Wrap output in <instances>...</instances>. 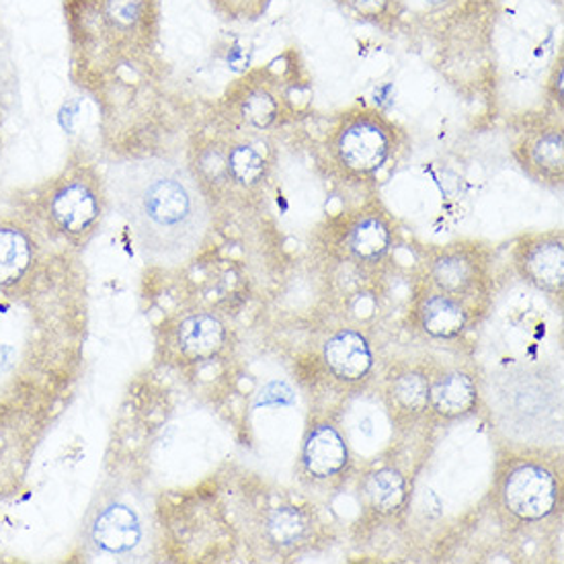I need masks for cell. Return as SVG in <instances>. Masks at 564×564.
I'll return each instance as SVG.
<instances>
[{
    "label": "cell",
    "instance_id": "1",
    "mask_svg": "<svg viewBox=\"0 0 564 564\" xmlns=\"http://www.w3.org/2000/svg\"><path fill=\"white\" fill-rule=\"evenodd\" d=\"M105 187L149 265L181 268L204 249L214 209L202 181L185 164L161 156L109 164Z\"/></svg>",
    "mask_w": 564,
    "mask_h": 564
},
{
    "label": "cell",
    "instance_id": "2",
    "mask_svg": "<svg viewBox=\"0 0 564 564\" xmlns=\"http://www.w3.org/2000/svg\"><path fill=\"white\" fill-rule=\"evenodd\" d=\"M73 66L109 78L149 66L161 33L159 0H64Z\"/></svg>",
    "mask_w": 564,
    "mask_h": 564
},
{
    "label": "cell",
    "instance_id": "3",
    "mask_svg": "<svg viewBox=\"0 0 564 564\" xmlns=\"http://www.w3.org/2000/svg\"><path fill=\"white\" fill-rule=\"evenodd\" d=\"M550 364H518L482 378V406L509 449L563 447V378Z\"/></svg>",
    "mask_w": 564,
    "mask_h": 564
},
{
    "label": "cell",
    "instance_id": "4",
    "mask_svg": "<svg viewBox=\"0 0 564 564\" xmlns=\"http://www.w3.org/2000/svg\"><path fill=\"white\" fill-rule=\"evenodd\" d=\"M563 460L556 449H507L492 497L501 518L516 525L550 520L563 506Z\"/></svg>",
    "mask_w": 564,
    "mask_h": 564
},
{
    "label": "cell",
    "instance_id": "5",
    "mask_svg": "<svg viewBox=\"0 0 564 564\" xmlns=\"http://www.w3.org/2000/svg\"><path fill=\"white\" fill-rule=\"evenodd\" d=\"M325 150L337 177L368 185L399 161L404 150V132L387 113L357 107L335 121Z\"/></svg>",
    "mask_w": 564,
    "mask_h": 564
},
{
    "label": "cell",
    "instance_id": "6",
    "mask_svg": "<svg viewBox=\"0 0 564 564\" xmlns=\"http://www.w3.org/2000/svg\"><path fill=\"white\" fill-rule=\"evenodd\" d=\"M83 542L99 561L132 563L149 556L152 518L147 499L132 487L104 490L85 520Z\"/></svg>",
    "mask_w": 564,
    "mask_h": 564
},
{
    "label": "cell",
    "instance_id": "7",
    "mask_svg": "<svg viewBox=\"0 0 564 564\" xmlns=\"http://www.w3.org/2000/svg\"><path fill=\"white\" fill-rule=\"evenodd\" d=\"M490 249L480 240H456L433 247L425 257V280L437 292L480 306L490 290Z\"/></svg>",
    "mask_w": 564,
    "mask_h": 564
},
{
    "label": "cell",
    "instance_id": "8",
    "mask_svg": "<svg viewBox=\"0 0 564 564\" xmlns=\"http://www.w3.org/2000/svg\"><path fill=\"white\" fill-rule=\"evenodd\" d=\"M397 223L380 199H368L333 224V247L343 263L378 269L397 245Z\"/></svg>",
    "mask_w": 564,
    "mask_h": 564
},
{
    "label": "cell",
    "instance_id": "9",
    "mask_svg": "<svg viewBox=\"0 0 564 564\" xmlns=\"http://www.w3.org/2000/svg\"><path fill=\"white\" fill-rule=\"evenodd\" d=\"M109 195L105 181L90 171H76L58 181L47 195V220L59 235L85 242L104 223Z\"/></svg>",
    "mask_w": 564,
    "mask_h": 564
},
{
    "label": "cell",
    "instance_id": "10",
    "mask_svg": "<svg viewBox=\"0 0 564 564\" xmlns=\"http://www.w3.org/2000/svg\"><path fill=\"white\" fill-rule=\"evenodd\" d=\"M351 447L339 423L330 416H318L306 427L300 447V475L318 489L341 485L351 470Z\"/></svg>",
    "mask_w": 564,
    "mask_h": 564
},
{
    "label": "cell",
    "instance_id": "11",
    "mask_svg": "<svg viewBox=\"0 0 564 564\" xmlns=\"http://www.w3.org/2000/svg\"><path fill=\"white\" fill-rule=\"evenodd\" d=\"M513 156L532 181L550 189H563L564 132L558 119L535 121L521 130Z\"/></svg>",
    "mask_w": 564,
    "mask_h": 564
},
{
    "label": "cell",
    "instance_id": "12",
    "mask_svg": "<svg viewBox=\"0 0 564 564\" xmlns=\"http://www.w3.org/2000/svg\"><path fill=\"white\" fill-rule=\"evenodd\" d=\"M513 268L521 280L530 283L538 292L563 300V230L523 235L513 249Z\"/></svg>",
    "mask_w": 564,
    "mask_h": 564
},
{
    "label": "cell",
    "instance_id": "13",
    "mask_svg": "<svg viewBox=\"0 0 564 564\" xmlns=\"http://www.w3.org/2000/svg\"><path fill=\"white\" fill-rule=\"evenodd\" d=\"M228 104L242 126L254 132H268L283 118L285 95L273 70L261 68L238 80L228 93Z\"/></svg>",
    "mask_w": 564,
    "mask_h": 564
},
{
    "label": "cell",
    "instance_id": "14",
    "mask_svg": "<svg viewBox=\"0 0 564 564\" xmlns=\"http://www.w3.org/2000/svg\"><path fill=\"white\" fill-rule=\"evenodd\" d=\"M482 409V378L468 366L431 371L430 415L437 423L470 419Z\"/></svg>",
    "mask_w": 564,
    "mask_h": 564
},
{
    "label": "cell",
    "instance_id": "15",
    "mask_svg": "<svg viewBox=\"0 0 564 564\" xmlns=\"http://www.w3.org/2000/svg\"><path fill=\"white\" fill-rule=\"evenodd\" d=\"M321 359L328 378L345 388L364 387L376 370L373 343L357 327L333 330L323 343Z\"/></svg>",
    "mask_w": 564,
    "mask_h": 564
},
{
    "label": "cell",
    "instance_id": "16",
    "mask_svg": "<svg viewBox=\"0 0 564 564\" xmlns=\"http://www.w3.org/2000/svg\"><path fill=\"white\" fill-rule=\"evenodd\" d=\"M476 306L460 297L421 285L413 302L415 325L433 341H458L475 325Z\"/></svg>",
    "mask_w": 564,
    "mask_h": 564
},
{
    "label": "cell",
    "instance_id": "17",
    "mask_svg": "<svg viewBox=\"0 0 564 564\" xmlns=\"http://www.w3.org/2000/svg\"><path fill=\"white\" fill-rule=\"evenodd\" d=\"M431 371L425 366L402 364L384 382V404L397 427H413L430 415Z\"/></svg>",
    "mask_w": 564,
    "mask_h": 564
},
{
    "label": "cell",
    "instance_id": "18",
    "mask_svg": "<svg viewBox=\"0 0 564 564\" xmlns=\"http://www.w3.org/2000/svg\"><path fill=\"white\" fill-rule=\"evenodd\" d=\"M359 499L378 520L399 518L411 501V480L397 462H380L361 476Z\"/></svg>",
    "mask_w": 564,
    "mask_h": 564
},
{
    "label": "cell",
    "instance_id": "19",
    "mask_svg": "<svg viewBox=\"0 0 564 564\" xmlns=\"http://www.w3.org/2000/svg\"><path fill=\"white\" fill-rule=\"evenodd\" d=\"M228 343V328L214 312H192L175 327L178 356L189 364L209 361L220 356Z\"/></svg>",
    "mask_w": 564,
    "mask_h": 564
},
{
    "label": "cell",
    "instance_id": "20",
    "mask_svg": "<svg viewBox=\"0 0 564 564\" xmlns=\"http://www.w3.org/2000/svg\"><path fill=\"white\" fill-rule=\"evenodd\" d=\"M316 520L311 511L282 506L269 509L263 516V542L280 554H294L306 549L316 535Z\"/></svg>",
    "mask_w": 564,
    "mask_h": 564
},
{
    "label": "cell",
    "instance_id": "21",
    "mask_svg": "<svg viewBox=\"0 0 564 564\" xmlns=\"http://www.w3.org/2000/svg\"><path fill=\"white\" fill-rule=\"evenodd\" d=\"M220 163L224 181L240 192H254L268 178L265 156L247 142H235L226 147Z\"/></svg>",
    "mask_w": 564,
    "mask_h": 564
},
{
    "label": "cell",
    "instance_id": "22",
    "mask_svg": "<svg viewBox=\"0 0 564 564\" xmlns=\"http://www.w3.org/2000/svg\"><path fill=\"white\" fill-rule=\"evenodd\" d=\"M33 259L35 249L30 235L15 224H0V288L23 280Z\"/></svg>",
    "mask_w": 564,
    "mask_h": 564
},
{
    "label": "cell",
    "instance_id": "23",
    "mask_svg": "<svg viewBox=\"0 0 564 564\" xmlns=\"http://www.w3.org/2000/svg\"><path fill=\"white\" fill-rule=\"evenodd\" d=\"M361 21L387 30L402 15V0H343Z\"/></svg>",
    "mask_w": 564,
    "mask_h": 564
},
{
    "label": "cell",
    "instance_id": "24",
    "mask_svg": "<svg viewBox=\"0 0 564 564\" xmlns=\"http://www.w3.org/2000/svg\"><path fill=\"white\" fill-rule=\"evenodd\" d=\"M550 104L558 105V109H563V56L554 64L552 75L549 83Z\"/></svg>",
    "mask_w": 564,
    "mask_h": 564
},
{
    "label": "cell",
    "instance_id": "25",
    "mask_svg": "<svg viewBox=\"0 0 564 564\" xmlns=\"http://www.w3.org/2000/svg\"><path fill=\"white\" fill-rule=\"evenodd\" d=\"M4 359V349H0V361Z\"/></svg>",
    "mask_w": 564,
    "mask_h": 564
}]
</instances>
